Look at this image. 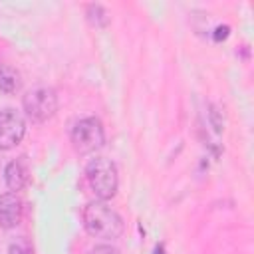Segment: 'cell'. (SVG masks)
I'll list each match as a JSON object with an SVG mask.
<instances>
[{"instance_id": "obj_1", "label": "cell", "mask_w": 254, "mask_h": 254, "mask_svg": "<svg viewBox=\"0 0 254 254\" xmlns=\"http://www.w3.org/2000/svg\"><path fill=\"white\" fill-rule=\"evenodd\" d=\"M83 226L87 234L101 238V240H115L123 234V220L121 216L107 206L103 200L87 202L83 208Z\"/></svg>"}, {"instance_id": "obj_2", "label": "cell", "mask_w": 254, "mask_h": 254, "mask_svg": "<svg viewBox=\"0 0 254 254\" xmlns=\"http://www.w3.org/2000/svg\"><path fill=\"white\" fill-rule=\"evenodd\" d=\"M85 177L99 200H109L115 196L117 187H119V177H117V167L113 161L105 157H95L87 163L85 167Z\"/></svg>"}, {"instance_id": "obj_3", "label": "cell", "mask_w": 254, "mask_h": 254, "mask_svg": "<svg viewBox=\"0 0 254 254\" xmlns=\"http://www.w3.org/2000/svg\"><path fill=\"white\" fill-rule=\"evenodd\" d=\"M24 111L26 115L36 121V123H44L48 119H52L58 111V95L52 87H34L30 89L24 99H22Z\"/></svg>"}, {"instance_id": "obj_4", "label": "cell", "mask_w": 254, "mask_h": 254, "mask_svg": "<svg viewBox=\"0 0 254 254\" xmlns=\"http://www.w3.org/2000/svg\"><path fill=\"white\" fill-rule=\"evenodd\" d=\"M105 141V131H103V125L97 117H85V119H79L73 129H71V143H73V149L81 155H87V153H93L97 151Z\"/></svg>"}, {"instance_id": "obj_5", "label": "cell", "mask_w": 254, "mask_h": 254, "mask_svg": "<svg viewBox=\"0 0 254 254\" xmlns=\"http://www.w3.org/2000/svg\"><path fill=\"white\" fill-rule=\"evenodd\" d=\"M26 133V121L20 111L6 107L0 111V151L14 149Z\"/></svg>"}, {"instance_id": "obj_6", "label": "cell", "mask_w": 254, "mask_h": 254, "mask_svg": "<svg viewBox=\"0 0 254 254\" xmlns=\"http://www.w3.org/2000/svg\"><path fill=\"white\" fill-rule=\"evenodd\" d=\"M22 220V200L16 192H4L0 196V226L14 228Z\"/></svg>"}, {"instance_id": "obj_7", "label": "cell", "mask_w": 254, "mask_h": 254, "mask_svg": "<svg viewBox=\"0 0 254 254\" xmlns=\"http://www.w3.org/2000/svg\"><path fill=\"white\" fill-rule=\"evenodd\" d=\"M4 181L8 185V189L12 192H18L22 190L28 181H30V171H28V165H26V157H20V159H14L6 165V171H4Z\"/></svg>"}, {"instance_id": "obj_8", "label": "cell", "mask_w": 254, "mask_h": 254, "mask_svg": "<svg viewBox=\"0 0 254 254\" xmlns=\"http://www.w3.org/2000/svg\"><path fill=\"white\" fill-rule=\"evenodd\" d=\"M20 87H22L20 73H18L12 65L0 64V91L12 95V93H16Z\"/></svg>"}, {"instance_id": "obj_9", "label": "cell", "mask_w": 254, "mask_h": 254, "mask_svg": "<svg viewBox=\"0 0 254 254\" xmlns=\"http://www.w3.org/2000/svg\"><path fill=\"white\" fill-rule=\"evenodd\" d=\"M87 20L89 24H93L95 28H105L109 24V14L103 6L99 4H89L87 6Z\"/></svg>"}, {"instance_id": "obj_10", "label": "cell", "mask_w": 254, "mask_h": 254, "mask_svg": "<svg viewBox=\"0 0 254 254\" xmlns=\"http://www.w3.org/2000/svg\"><path fill=\"white\" fill-rule=\"evenodd\" d=\"M8 254H32V246H30L28 240L20 238V240H16L8 246Z\"/></svg>"}, {"instance_id": "obj_11", "label": "cell", "mask_w": 254, "mask_h": 254, "mask_svg": "<svg viewBox=\"0 0 254 254\" xmlns=\"http://www.w3.org/2000/svg\"><path fill=\"white\" fill-rule=\"evenodd\" d=\"M91 254H119V250L115 246H111V244H99V246H95L91 250Z\"/></svg>"}]
</instances>
